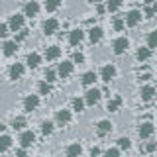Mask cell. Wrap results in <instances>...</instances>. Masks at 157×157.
Returning a JSON list of instances; mask_svg holds the SVG:
<instances>
[{"instance_id":"obj_1","label":"cell","mask_w":157,"mask_h":157,"mask_svg":"<svg viewBox=\"0 0 157 157\" xmlns=\"http://www.w3.org/2000/svg\"><path fill=\"white\" fill-rule=\"evenodd\" d=\"M124 22H126V26H130V28L137 26V24L141 22V12H140V10H130V12L126 14Z\"/></svg>"},{"instance_id":"obj_2","label":"cell","mask_w":157,"mask_h":157,"mask_svg":"<svg viewBox=\"0 0 157 157\" xmlns=\"http://www.w3.org/2000/svg\"><path fill=\"white\" fill-rule=\"evenodd\" d=\"M100 96H102V92L98 90V88H88L86 90V94H85V104L88 106H94L98 100H100Z\"/></svg>"},{"instance_id":"obj_3","label":"cell","mask_w":157,"mask_h":157,"mask_svg":"<svg viewBox=\"0 0 157 157\" xmlns=\"http://www.w3.org/2000/svg\"><path fill=\"white\" fill-rule=\"evenodd\" d=\"M155 132V126L151 124V122H144L140 128H137V136L141 137V140H147V137H151Z\"/></svg>"},{"instance_id":"obj_4","label":"cell","mask_w":157,"mask_h":157,"mask_svg":"<svg viewBox=\"0 0 157 157\" xmlns=\"http://www.w3.org/2000/svg\"><path fill=\"white\" fill-rule=\"evenodd\" d=\"M128 47H130V41H128V37H118L116 41L112 43V49H114L116 55H122V53H126Z\"/></svg>"},{"instance_id":"obj_5","label":"cell","mask_w":157,"mask_h":157,"mask_svg":"<svg viewBox=\"0 0 157 157\" xmlns=\"http://www.w3.org/2000/svg\"><path fill=\"white\" fill-rule=\"evenodd\" d=\"M33 141H36V134H33L32 130H26V132H22V136H20V147H29V145H33Z\"/></svg>"},{"instance_id":"obj_6","label":"cell","mask_w":157,"mask_h":157,"mask_svg":"<svg viewBox=\"0 0 157 157\" xmlns=\"http://www.w3.org/2000/svg\"><path fill=\"white\" fill-rule=\"evenodd\" d=\"M39 106V96L37 94H28L26 100H24V110L26 112H33Z\"/></svg>"},{"instance_id":"obj_7","label":"cell","mask_w":157,"mask_h":157,"mask_svg":"<svg viewBox=\"0 0 157 157\" xmlns=\"http://www.w3.org/2000/svg\"><path fill=\"white\" fill-rule=\"evenodd\" d=\"M114 77H116V67L112 65V63H108V65L102 67V71H100V78H102V81L110 82Z\"/></svg>"},{"instance_id":"obj_8","label":"cell","mask_w":157,"mask_h":157,"mask_svg":"<svg viewBox=\"0 0 157 157\" xmlns=\"http://www.w3.org/2000/svg\"><path fill=\"white\" fill-rule=\"evenodd\" d=\"M57 29H59V22L55 18H49V20L43 22V33H45V36H53Z\"/></svg>"},{"instance_id":"obj_9","label":"cell","mask_w":157,"mask_h":157,"mask_svg":"<svg viewBox=\"0 0 157 157\" xmlns=\"http://www.w3.org/2000/svg\"><path fill=\"white\" fill-rule=\"evenodd\" d=\"M8 28L12 29V32H18V29H22V28H24V16H22V14H14V16H10Z\"/></svg>"},{"instance_id":"obj_10","label":"cell","mask_w":157,"mask_h":157,"mask_svg":"<svg viewBox=\"0 0 157 157\" xmlns=\"http://www.w3.org/2000/svg\"><path fill=\"white\" fill-rule=\"evenodd\" d=\"M71 73H73V61H63V63H59L57 75L61 77V78H67Z\"/></svg>"},{"instance_id":"obj_11","label":"cell","mask_w":157,"mask_h":157,"mask_svg":"<svg viewBox=\"0 0 157 157\" xmlns=\"http://www.w3.org/2000/svg\"><path fill=\"white\" fill-rule=\"evenodd\" d=\"M10 78H12V81H20V78L24 77V65L22 63H14L12 67H10Z\"/></svg>"},{"instance_id":"obj_12","label":"cell","mask_w":157,"mask_h":157,"mask_svg":"<svg viewBox=\"0 0 157 157\" xmlns=\"http://www.w3.org/2000/svg\"><path fill=\"white\" fill-rule=\"evenodd\" d=\"M82 39H85V32H82V29H78V28L71 29V33H69V43H71V45H78Z\"/></svg>"},{"instance_id":"obj_13","label":"cell","mask_w":157,"mask_h":157,"mask_svg":"<svg viewBox=\"0 0 157 157\" xmlns=\"http://www.w3.org/2000/svg\"><path fill=\"white\" fill-rule=\"evenodd\" d=\"M37 12H39V4L36 0H32V2H28L26 6H24V16H28V18L37 16Z\"/></svg>"},{"instance_id":"obj_14","label":"cell","mask_w":157,"mask_h":157,"mask_svg":"<svg viewBox=\"0 0 157 157\" xmlns=\"http://www.w3.org/2000/svg\"><path fill=\"white\" fill-rule=\"evenodd\" d=\"M102 36H104V32H102V28H98V26L88 29V39H90V43H98L102 39Z\"/></svg>"},{"instance_id":"obj_15","label":"cell","mask_w":157,"mask_h":157,"mask_svg":"<svg viewBox=\"0 0 157 157\" xmlns=\"http://www.w3.org/2000/svg\"><path fill=\"white\" fill-rule=\"evenodd\" d=\"M55 120H57V124H59V126L69 124V122H71V112H69V110H57Z\"/></svg>"},{"instance_id":"obj_16","label":"cell","mask_w":157,"mask_h":157,"mask_svg":"<svg viewBox=\"0 0 157 157\" xmlns=\"http://www.w3.org/2000/svg\"><path fill=\"white\" fill-rule=\"evenodd\" d=\"M140 96H141V100H144V102H149L151 98L155 96V88H153V86H149V85L144 86V88L140 90Z\"/></svg>"},{"instance_id":"obj_17","label":"cell","mask_w":157,"mask_h":157,"mask_svg":"<svg viewBox=\"0 0 157 157\" xmlns=\"http://www.w3.org/2000/svg\"><path fill=\"white\" fill-rule=\"evenodd\" d=\"M96 132L100 136H104V134H108V132H112V122L110 120H100L96 124Z\"/></svg>"},{"instance_id":"obj_18","label":"cell","mask_w":157,"mask_h":157,"mask_svg":"<svg viewBox=\"0 0 157 157\" xmlns=\"http://www.w3.org/2000/svg\"><path fill=\"white\" fill-rule=\"evenodd\" d=\"M59 55H61V49H59L57 45H49V47L45 49L47 61H55V59H59Z\"/></svg>"},{"instance_id":"obj_19","label":"cell","mask_w":157,"mask_h":157,"mask_svg":"<svg viewBox=\"0 0 157 157\" xmlns=\"http://www.w3.org/2000/svg\"><path fill=\"white\" fill-rule=\"evenodd\" d=\"M26 63H28L29 69H37L39 63H41V57H39V53H29L26 57Z\"/></svg>"},{"instance_id":"obj_20","label":"cell","mask_w":157,"mask_h":157,"mask_svg":"<svg viewBox=\"0 0 157 157\" xmlns=\"http://www.w3.org/2000/svg\"><path fill=\"white\" fill-rule=\"evenodd\" d=\"M2 51H4V55H14V53L18 51V43L16 41H4V45H2Z\"/></svg>"},{"instance_id":"obj_21","label":"cell","mask_w":157,"mask_h":157,"mask_svg":"<svg viewBox=\"0 0 157 157\" xmlns=\"http://www.w3.org/2000/svg\"><path fill=\"white\" fill-rule=\"evenodd\" d=\"M81 153H82L81 144H71L67 147V157H81Z\"/></svg>"},{"instance_id":"obj_22","label":"cell","mask_w":157,"mask_h":157,"mask_svg":"<svg viewBox=\"0 0 157 157\" xmlns=\"http://www.w3.org/2000/svg\"><path fill=\"white\" fill-rule=\"evenodd\" d=\"M120 106H122V96H114L112 100H108V104H106V110H108V112H116Z\"/></svg>"},{"instance_id":"obj_23","label":"cell","mask_w":157,"mask_h":157,"mask_svg":"<svg viewBox=\"0 0 157 157\" xmlns=\"http://www.w3.org/2000/svg\"><path fill=\"white\" fill-rule=\"evenodd\" d=\"M136 57H137V61H147V59L151 57V49L149 47H140L137 49V53H136Z\"/></svg>"},{"instance_id":"obj_24","label":"cell","mask_w":157,"mask_h":157,"mask_svg":"<svg viewBox=\"0 0 157 157\" xmlns=\"http://www.w3.org/2000/svg\"><path fill=\"white\" fill-rule=\"evenodd\" d=\"M10 147H12V137L10 136H0V153L8 151Z\"/></svg>"},{"instance_id":"obj_25","label":"cell","mask_w":157,"mask_h":157,"mask_svg":"<svg viewBox=\"0 0 157 157\" xmlns=\"http://www.w3.org/2000/svg\"><path fill=\"white\" fill-rule=\"evenodd\" d=\"M96 82V73H92V71H88L82 75V85H86V86H90V85H94Z\"/></svg>"},{"instance_id":"obj_26","label":"cell","mask_w":157,"mask_h":157,"mask_svg":"<svg viewBox=\"0 0 157 157\" xmlns=\"http://www.w3.org/2000/svg\"><path fill=\"white\" fill-rule=\"evenodd\" d=\"M41 134L43 136H51L53 134V122H49V120L41 122Z\"/></svg>"},{"instance_id":"obj_27","label":"cell","mask_w":157,"mask_h":157,"mask_svg":"<svg viewBox=\"0 0 157 157\" xmlns=\"http://www.w3.org/2000/svg\"><path fill=\"white\" fill-rule=\"evenodd\" d=\"M61 6V0H45V10L47 12H55Z\"/></svg>"},{"instance_id":"obj_28","label":"cell","mask_w":157,"mask_h":157,"mask_svg":"<svg viewBox=\"0 0 157 157\" xmlns=\"http://www.w3.org/2000/svg\"><path fill=\"white\" fill-rule=\"evenodd\" d=\"M147 47H157V29L153 32H149V36H147Z\"/></svg>"},{"instance_id":"obj_29","label":"cell","mask_w":157,"mask_h":157,"mask_svg":"<svg viewBox=\"0 0 157 157\" xmlns=\"http://www.w3.org/2000/svg\"><path fill=\"white\" fill-rule=\"evenodd\" d=\"M120 6H122V0H108V2H106V10H108V12H116Z\"/></svg>"},{"instance_id":"obj_30","label":"cell","mask_w":157,"mask_h":157,"mask_svg":"<svg viewBox=\"0 0 157 157\" xmlns=\"http://www.w3.org/2000/svg\"><path fill=\"white\" fill-rule=\"evenodd\" d=\"M24 126H26V118L18 116V118H14V120H12V128H14V130H22Z\"/></svg>"},{"instance_id":"obj_31","label":"cell","mask_w":157,"mask_h":157,"mask_svg":"<svg viewBox=\"0 0 157 157\" xmlns=\"http://www.w3.org/2000/svg\"><path fill=\"white\" fill-rule=\"evenodd\" d=\"M118 147H120V149H130V147H132V140H130V137H120V140H118Z\"/></svg>"},{"instance_id":"obj_32","label":"cell","mask_w":157,"mask_h":157,"mask_svg":"<svg viewBox=\"0 0 157 157\" xmlns=\"http://www.w3.org/2000/svg\"><path fill=\"white\" fill-rule=\"evenodd\" d=\"M39 94H51V85H49V82H45V81H43V82H39Z\"/></svg>"},{"instance_id":"obj_33","label":"cell","mask_w":157,"mask_h":157,"mask_svg":"<svg viewBox=\"0 0 157 157\" xmlns=\"http://www.w3.org/2000/svg\"><path fill=\"white\" fill-rule=\"evenodd\" d=\"M144 14H145V18H149V20L155 18V14H157V4H151V6H147Z\"/></svg>"},{"instance_id":"obj_34","label":"cell","mask_w":157,"mask_h":157,"mask_svg":"<svg viewBox=\"0 0 157 157\" xmlns=\"http://www.w3.org/2000/svg\"><path fill=\"white\" fill-rule=\"evenodd\" d=\"M55 78H57V71H53V69H47V71H45V82H49V85H51Z\"/></svg>"},{"instance_id":"obj_35","label":"cell","mask_w":157,"mask_h":157,"mask_svg":"<svg viewBox=\"0 0 157 157\" xmlns=\"http://www.w3.org/2000/svg\"><path fill=\"white\" fill-rule=\"evenodd\" d=\"M73 108H75L77 112H82V110H85V100H81V98H75V100H73Z\"/></svg>"},{"instance_id":"obj_36","label":"cell","mask_w":157,"mask_h":157,"mask_svg":"<svg viewBox=\"0 0 157 157\" xmlns=\"http://www.w3.org/2000/svg\"><path fill=\"white\" fill-rule=\"evenodd\" d=\"M124 26H126L124 20H120V18L114 20V29H116V32H122V29H124Z\"/></svg>"},{"instance_id":"obj_37","label":"cell","mask_w":157,"mask_h":157,"mask_svg":"<svg viewBox=\"0 0 157 157\" xmlns=\"http://www.w3.org/2000/svg\"><path fill=\"white\" fill-rule=\"evenodd\" d=\"M104 157H120V149H116V147H112V149H108Z\"/></svg>"},{"instance_id":"obj_38","label":"cell","mask_w":157,"mask_h":157,"mask_svg":"<svg viewBox=\"0 0 157 157\" xmlns=\"http://www.w3.org/2000/svg\"><path fill=\"white\" fill-rule=\"evenodd\" d=\"M10 33V28H8V24H0V37H6Z\"/></svg>"},{"instance_id":"obj_39","label":"cell","mask_w":157,"mask_h":157,"mask_svg":"<svg viewBox=\"0 0 157 157\" xmlns=\"http://www.w3.org/2000/svg\"><path fill=\"white\" fill-rule=\"evenodd\" d=\"M73 63H78V65H81V63H85V55L77 51L75 55H73Z\"/></svg>"},{"instance_id":"obj_40","label":"cell","mask_w":157,"mask_h":157,"mask_svg":"<svg viewBox=\"0 0 157 157\" xmlns=\"http://www.w3.org/2000/svg\"><path fill=\"white\" fill-rule=\"evenodd\" d=\"M155 149H157V141H149V144L145 145V151H147V153H153Z\"/></svg>"},{"instance_id":"obj_41","label":"cell","mask_w":157,"mask_h":157,"mask_svg":"<svg viewBox=\"0 0 157 157\" xmlns=\"http://www.w3.org/2000/svg\"><path fill=\"white\" fill-rule=\"evenodd\" d=\"M26 37H28V29H22V32H20V36L16 37V43L22 41V39H26Z\"/></svg>"},{"instance_id":"obj_42","label":"cell","mask_w":157,"mask_h":157,"mask_svg":"<svg viewBox=\"0 0 157 157\" xmlns=\"http://www.w3.org/2000/svg\"><path fill=\"white\" fill-rule=\"evenodd\" d=\"M90 157H100V149H98V147H92V149H90Z\"/></svg>"},{"instance_id":"obj_43","label":"cell","mask_w":157,"mask_h":157,"mask_svg":"<svg viewBox=\"0 0 157 157\" xmlns=\"http://www.w3.org/2000/svg\"><path fill=\"white\" fill-rule=\"evenodd\" d=\"M16 157H26V149H24V147H20V149L16 151Z\"/></svg>"},{"instance_id":"obj_44","label":"cell","mask_w":157,"mask_h":157,"mask_svg":"<svg viewBox=\"0 0 157 157\" xmlns=\"http://www.w3.org/2000/svg\"><path fill=\"white\" fill-rule=\"evenodd\" d=\"M144 2H145V4H149V6H151V4H153L155 0H144Z\"/></svg>"},{"instance_id":"obj_45","label":"cell","mask_w":157,"mask_h":157,"mask_svg":"<svg viewBox=\"0 0 157 157\" xmlns=\"http://www.w3.org/2000/svg\"><path fill=\"white\" fill-rule=\"evenodd\" d=\"M4 130H6V126H2V124H0V134H2Z\"/></svg>"}]
</instances>
